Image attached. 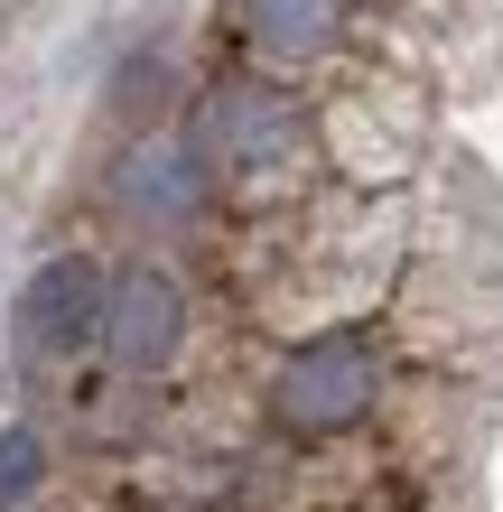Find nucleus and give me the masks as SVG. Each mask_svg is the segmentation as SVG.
I'll return each mask as SVG.
<instances>
[{"instance_id": "f257e3e1", "label": "nucleus", "mask_w": 503, "mask_h": 512, "mask_svg": "<svg viewBox=\"0 0 503 512\" xmlns=\"http://www.w3.org/2000/svg\"><path fill=\"white\" fill-rule=\"evenodd\" d=\"M373 401H382V354H373L364 336H317V345L289 354L280 382H271L280 429H299V438H336V429H354Z\"/></svg>"}, {"instance_id": "f03ea898", "label": "nucleus", "mask_w": 503, "mask_h": 512, "mask_svg": "<svg viewBox=\"0 0 503 512\" xmlns=\"http://www.w3.org/2000/svg\"><path fill=\"white\" fill-rule=\"evenodd\" d=\"M103 308H112V280L84 252L38 261L28 289H19V354H66L84 336H103Z\"/></svg>"}, {"instance_id": "7ed1b4c3", "label": "nucleus", "mask_w": 503, "mask_h": 512, "mask_svg": "<svg viewBox=\"0 0 503 512\" xmlns=\"http://www.w3.org/2000/svg\"><path fill=\"white\" fill-rule=\"evenodd\" d=\"M177 326H187V298H177V280L159 261H140L112 280V308H103V354L122 373H159L177 354Z\"/></svg>"}, {"instance_id": "20e7f679", "label": "nucleus", "mask_w": 503, "mask_h": 512, "mask_svg": "<svg viewBox=\"0 0 503 512\" xmlns=\"http://www.w3.org/2000/svg\"><path fill=\"white\" fill-rule=\"evenodd\" d=\"M215 149H224L233 168H252V159L299 149V122L280 112V94H224V103H215Z\"/></svg>"}, {"instance_id": "39448f33", "label": "nucleus", "mask_w": 503, "mask_h": 512, "mask_svg": "<svg viewBox=\"0 0 503 512\" xmlns=\"http://www.w3.org/2000/svg\"><path fill=\"white\" fill-rule=\"evenodd\" d=\"M122 196L140 205V215H196L205 205V177H196V149H140V159L122 168Z\"/></svg>"}, {"instance_id": "423d86ee", "label": "nucleus", "mask_w": 503, "mask_h": 512, "mask_svg": "<svg viewBox=\"0 0 503 512\" xmlns=\"http://www.w3.org/2000/svg\"><path fill=\"white\" fill-rule=\"evenodd\" d=\"M243 28L271 56H317L336 38V0H243Z\"/></svg>"}, {"instance_id": "0eeeda50", "label": "nucleus", "mask_w": 503, "mask_h": 512, "mask_svg": "<svg viewBox=\"0 0 503 512\" xmlns=\"http://www.w3.org/2000/svg\"><path fill=\"white\" fill-rule=\"evenodd\" d=\"M38 475H47L38 429H0V512H19L28 494H38Z\"/></svg>"}]
</instances>
